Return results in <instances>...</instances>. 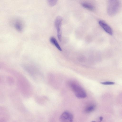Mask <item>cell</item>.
I'll list each match as a JSON object with an SVG mask.
<instances>
[{"label": "cell", "instance_id": "cell-7", "mask_svg": "<svg viewBox=\"0 0 122 122\" xmlns=\"http://www.w3.org/2000/svg\"><path fill=\"white\" fill-rule=\"evenodd\" d=\"M50 41L54 45L59 51H62L61 48L55 38L53 37H51L50 38Z\"/></svg>", "mask_w": 122, "mask_h": 122}, {"label": "cell", "instance_id": "cell-2", "mask_svg": "<svg viewBox=\"0 0 122 122\" xmlns=\"http://www.w3.org/2000/svg\"><path fill=\"white\" fill-rule=\"evenodd\" d=\"M70 86L76 97L82 98L86 97V92L79 85L74 82H72L70 83Z\"/></svg>", "mask_w": 122, "mask_h": 122}, {"label": "cell", "instance_id": "cell-5", "mask_svg": "<svg viewBox=\"0 0 122 122\" xmlns=\"http://www.w3.org/2000/svg\"><path fill=\"white\" fill-rule=\"evenodd\" d=\"M13 24L14 27L17 30L20 31H22L23 26L22 22L20 20H16L14 21Z\"/></svg>", "mask_w": 122, "mask_h": 122}, {"label": "cell", "instance_id": "cell-8", "mask_svg": "<svg viewBox=\"0 0 122 122\" xmlns=\"http://www.w3.org/2000/svg\"><path fill=\"white\" fill-rule=\"evenodd\" d=\"M95 106L93 104H90L87 106L84 110L85 112L88 113L91 112L94 110L95 109Z\"/></svg>", "mask_w": 122, "mask_h": 122}, {"label": "cell", "instance_id": "cell-6", "mask_svg": "<svg viewBox=\"0 0 122 122\" xmlns=\"http://www.w3.org/2000/svg\"><path fill=\"white\" fill-rule=\"evenodd\" d=\"M81 5L84 8L93 11L94 9V6L92 4L88 3H82Z\"/></svg>", "mask_w": 122, "mask_h": 122}, {"label": "cell", "instance_id": "cell-9", "mask_svg": "<svg viewBox=\"0 0 122 122\" xmlns=\"http://www.w3.org/2000/svg\"><path fill=\"white\" fill-rule=\"evenodd\" d=\"M58 0H48L49 5L51 7L55 5L56 4Z\"/></svg>", "mask_w": 122, "mask_h": 122}, {"label": "cell", "instance_id": "cell-10", "mask_svg": "<svg viewBox=\"0 0 122 122\" xmlns=\"http://www.w3.org/2000/svg\"><path fill=\"white\" fill-rule=\"evenodd\" d=\"M102 84L104 85H113L115 84V83L112 81H105L101 82Z\"/></svg>", "mask_w": 122, "mask_h": 122}, {"label": "cell", "instance_id": "cell-11", "mask_svg": "<svg viewBox=\"0 0 122 122\" xmlns=\"http://www.w3.org/2000/svg\"><path fill=\"white\" fill-rule=\"evenodd\" d=\"M103 118L102 117H100L99 119L100 121H102L103 120Z\"/></svg>", "mask_w": 122, "mask_h": 122}, {"label": "cell", "instance_id": "cell-3", "mask_svg": "<svg viewBox=\"0 0 122 122\" xmlns=\"http://www.w3.org/2000/svg\"><path fill=\"white\" fill-rule=\"evenodd\" d=\"M73 115L68 111H64L61 115L59 120L63 122H69L73 121Z\"/></svg>", "mask_w": 122, "mask_h": 122}, {"label": "cell", "instance_id": "cell-1", "mask_svg": "<svg viewBox=\"0 0 122 122\" xmlns=\"http://www.w3.org/2000/svg\"><path fill=\"white\" fill-rule=\"evenodd\" d=\"M120 5L119 0H108L107 9L108 15L111 16L115 15L119 11Z\"/></svg>", "mask_w": 122, "mask_h": 122}, {"label": "cell", "instance_id": "cell-4", "mask_svg": "<svg viewBox=\"0 0 122 122\" xmlns=\"http://www.w3.org/2000/svg\"><path fill=\"white\" fill-rule=\"evenodd\" d=\"M99 24L100 25L108 34L112 35V32L111 27L104 21L100 20L99 21Z\"/></svg>", "mask_w": 122, "mask_h": 122}]
</instances>
